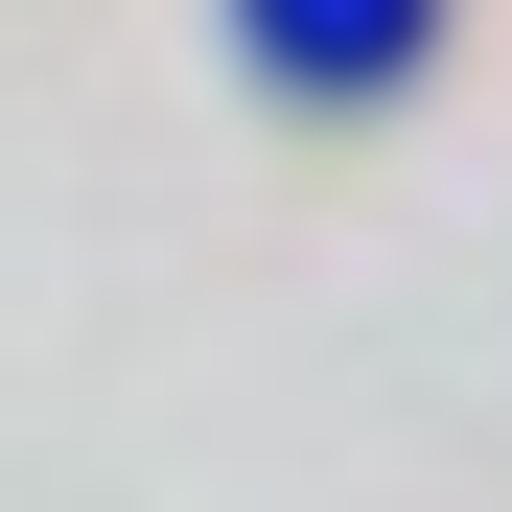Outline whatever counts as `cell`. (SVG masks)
<instances>
[{
    "mask_svg": "<svg viewBox=\"0 0 512 512\" xmlns=\"http://www.w3.org/2000/svg\"><path fill=\"white\" fill-rule=\"evenodd\" d=\"M396 24H419V0H280V47H303V70H373Z\"/></svg>",
    "mask_w": 512,
    "mask_h": 512,
    "instance_id": "cell-1",
    "label": "cell"
}]
</instances>
